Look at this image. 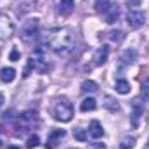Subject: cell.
Returning <instances> with one entry per match:
<instances>
[{
  "label": "cell",
  "instance_id": "16",
  "mask_svg": "<svg viewBox=\"0 0 149 149\" xmlns=\"http://www.w3.org/2000/svg\"><path fill=\"white\" fill-rule=\"evenodd\" d=\"M95 108H97V102H95L94 97H85V99L81 101V104H80V111H83V113L94 111Z\"/></svg>",
  "mask_w": 149,
  "mask_h": 149
},
{
  "label": "cell",
  "instance_id": "19",
  "mask_svg": "<svg viewBox=\"0 0 149 149\" xmlns=\"http://www.w3.org/2000/svg\"><path fill=\"white\" fill-rule=\"evenodd\" d=\"M104 14H106V23H114L120 14V9H118V5H111Z\"/></svg>",
  "mask_w": 149,
  "mask_h": 149
},
{
  "label": "cell",
  "instance_id": "13",
  "mask_svg": "<svg viewBox=\"0 0 149 149\" xmlns=\"http://www.w3.org/2000/svg\"><path fill=\"white\" fill-rule=\"evenodd\" d=\"M16 78V70L14 68H2L0 70V80L3 83H10Z\"/></svg>",
  "mask_w": 149,
  "mask_h": 149
},
{
  "label": "cell",
  "instance_id": "12",
  "mask_svg": "<svg viewBox=\"0 0 149 149\" xmlns=\"http://www.w3.org/2000/svg\"><path fill=\"white\" fill-rule=\"evenodd\" d=\"M135 59H137V52L134 50V49H127L123 54H121V57H120V61L123 63V64H134L135 63Z\"/></svg>",
  "mask_w": 149,
  "mask_h": 149
},
{
  "label": "cell",
  "instance_id": "29",
  "mask_svg": "<svg viewBox=\"0 0 149 149\" xmlns=\"http://www.w3.org/2000/svg\"><path fill=\"white\" fill-rule=\"evenodd\" d=\"M3 102H5V97H3V94H2V92H0V108H2V106H3Z\"/></svg>",
  "mask_w": 149,
  "mask_h": 149
},
{
  "label": "cell",
  "instance_id": "32",
  "mask_svg": "<svg viewBox=\"0 0 149 149\" xmlns=\"http://www.w3.org/2000/svg\"><path fill=\"white\" fill-rule=\"evenodd\" d=\"M148 144H149V141H148Z\"/></svg>",
  "mask_w": 149,
  "mask_h": 149
},
{
  "label": "cell",
  "instance_id": "24",
  "mask_svg": "<svg viewBox=\"0 0 149 149\" xmlns=\"http://www.w3.org/2000/svg\"><path fill=\"white\" fill-rule=\"evenodd\" d=\"M142 97L144 101H149V76L142 81Z\"/></svg>",
  "mask_w": 149,
  "mask_h": 149
},
{
  "label": "cell",
  "instance_id": "2",
  "mask_svg": "<svg viewBox=\"0 0 149 149\" xmlns=\"http://www.w3.org/2000/svg\"><path fill=\"white\" fill-rule=\"evenodd\" d=\"M52 113H54V118H56L57 121L68 123V121H71V118H73V106H71V102H70L66 97H57L56 102H54Z\"/></svg>",
  "mask_w": 149,
  "mask_h": 149
},
{
  "label": "cell",
  "instance_id": "28",
  "mask_svg": "<svg viewBox=\"0 0 149 149\" xmlns=\"http://www.w3.org/2000/svg\"><path fill=\"white\" fill-rule=\"evenodd\" d=\"M21 3L23 5H28V9H31V7H35L37 0H21Z\"/></svg>",
  "mask_w": 149,
  "mask_h": 149
},
{
  "label": "cell",
  "instance_id": "15",
  "mask_svg": "<svg viewBox=\"0 0 149 149\" xmlns=\"http://www.w3.org/2000/svg\"><path fill=\"white\" fill-rule=\"evenodd\" d=\"M114 90H116L118 94H121V95H127V94L130 92V83H128L127 80L120 78V80L114 81Z\"/></svg>",
  "mask_w": 149,
  "mask_h": 149
},
{
  "label": "cell",
  "instance_id": "20",
  "mask_svg": "<svg viewBox=\"0 0 149 149\" xmlns=\"http://www.w3.org/2000/svg\"><path fill=\"white\" fill-rule=\"evenodd\" d=\"M106 37L109 38L111 42H116V43H118V42H121V40L125 38V33H123L121 30H111V31H108Z\"/></svg>",
  "mask_w": 149,
  "mask_h": 149
},
{
  "label": "cell",
  "instance_id": "3",
  "mask_svg": "<svg viewBox=\"0 0 149 149\" xmlns=\"http://www.w3.org/2000/svg\"><path fill=\"white\" fill-rule=\"evenodd\" d=\"M38 33H40V30H38V19L33 17V19H28L24 23V26L19 31V37H21V40L24 43H33V42H37Z\"/></svg>",
  "mask_w": 149,
  "mask_h": 149
},
{
  "label": "cell",
  "instance_id": "27",
  "mask_svg": "<svg viewBox=\"0 0 149 149\" xmlns=\"http://www.w3.org/2000/svg\"><path fill=\"white\" fill-rule=\"evenodd\" d=\"M88 149H106V146L102 144V142H94V144H90Z\"/></svg>",
  "mask_w": 149,
  "mask_h": 149
},
{
  "label": "cell",
  "instance_id": "30",
  "mask_svg": "<svg viewBox=\"0 0 149 149\" xmlns=\"http://www.w3.org/2000/svg\"><path fill=\"white\" fill-rule=\"evenodd\" d=\"M5 149H19L17 146H9V148H5Z\"/></svg>",
  "mask_w": 149,
  "mask_h": 149
},
{
  "label": "cell",
  "instance_id": "17",
  "mask_svg": "<svg viewBox=\"0 0 149 149\" xmlns=\"http://www.w3.org/2000/svg\"><path fill=\"white\" fill-rule=\"evenodd\" d=\"M104 108L108 109V111L111 113H116L118 109H120V104H118V101L114 99V97H111V95H104Z\"/></svg>",
  "mask_w": 149,
  "mask_h": 149
},
{
  "label": "cell",
  "instance_id": "31",
  "mask_svg": "<svg viewBox=\"0 0 149 149\" xmlns=\"http://www.w3.org/2000/svg\"><path fill=\"white\" fill-rule=\"evenodd\" d=\"M0 146H2V141H0Z\"/></svg>",
  "mask_w": 149,
  "mask_h": 149
},
{
  "label": "cell",
  "instance_id": "23",
  "mask_svg": "<svg viewBox=\"0 0 149 149\" xmlns=\"http://www.w3.org/2000/svg\"><path fill=\"white\" fill-rule=\"evenodd\" d=\"M38 144H40V137H38L37 134H33V135H30L28 141H26V149H35Z\"/></svg>",
  "mask_w": 149,
  "mask_h": 149
},
{
  "label": "cell",
  "instance_id": "14",
  "mask_svg": "<svg viewBox=\"0 0 149 149\" xmlns=\"http://www.w3.org/2000/svg\"><path fill=\"white\" fill-rule=\"evenodd\" d=\"M74 9V0H61L59 2V12L63 16H70Z\"/></svg>",
  "mask_w": 149,
  "mask_h": 149
},
{
  "label": "cell",
  "instance_id": "21",
  "mask_svg": "<svg viewBox=\"0 0 149 149\" xmlns=\"http://www.w3.org/2000/svg\"><path fill=\"white\" fill-rule=\"evenodd\" d=\"M134 146H135V137H132V135L123 137L120 142V149H132Z\"/></svg>",
  "mask_w": 149,
  "mask_h": 149
},
{
  "label": "cell",
  "instance_id": "33",
  "mask_svg": "<svg viewBox=\"0 0 149 149\" xmlns=\"http://www.w3.org/2000/svg\"><path fill=\"white\" fill-rule=\"evenodd\" d=\"M71 149H74V148H71Z\"/></svg>",
  "mask_w": 149,
  "mask_h": 149
},
{
  "label": "cell",
  "instance_id": "10",
  "mask_svg": "<svg viewBox=\"0 0 149 149\" xmlns=\"http://www.w3.org/2000/svg\"><path fill=\"white\" fill-rule=\"evenodd\" d=\"M108 57H109V47H108V45H102V47H101L99 50H95V54H94V64H95V66H102V64H106Z\"/></svg>",
  "mask_w": 149,
  "mask_h": 149
},
{
  "label": "cell",
  "instance_id": "8",
  "mask_svg": "<svg viewBox=\"0 0 149 149\" xmlns=\"http://www.w3.org/2000/svg\"><path fill=\"white\" fill-rule=\"evenodd\" d=\"M66 137V130L63 128H52L49 137H47V144H45V149H56L57 144Z\"/></svg>",
  "mask_w": 149,
  "mask_h": 149
},
{
  "label": "cell",
  "instance_id": "11",
  "mask_svg": "<svg viewBox=\"0 0 149 149\" xmlns=\"http://www.w3.org/2000/svg\"><path fill=\"white\" fill-rule=\"evenodd\" d=\"M88 135H90V137H94V139H101V137L104 135V128H102V125H101L97 120H92V121H90Z\"/></svg>",
  "mask_w": 149,
  "mask_h": 149
},
{
  "label": "cell",
  "instance_id": "4",
  "mask_svg": "<svg viewBox=\"0 0 149 149\" xmlns=\"http://www.w3.org/2000/svg\"><path fill=\"white\" fill-rule=\"evenodd\" d=\"M30 63L33 64V68H35L37 71H40V73H43V71H47V70H49L47 54H45L43 45L35 47V50H33V54H31V57H30Z\"/></svg>",
  "mask_w": 149,
  "mask_h": 149
},
{
  "label": "cell",
  "instance_id": "9",
  "mask_svg": "<svg viewBox=\"0 0 149 149\" xmlns=\"http://www.w3.org/2000/svg\"><path fill=\"white\" fill-rule=\"evenodd\" d=\"M127 19H128V24H130L132 28H141V26L146 23V14H144L141 9H130Z\"/></svg>",
  "mask_w": 149,
  "mask_h": 149
},
{
  "label": "cell",
  "instance_id": "26",
  "mask_svg": "<svg viewBox=\"0 0 149 149\" xmlns=\"http://www.w3.org/2000/svg\"><path fill=\"white\" fill-rule=\"evenodd\" d=\"M19 57H21L19 50H17V49H12V52H10V61H19Z\"/></svg>",
  "mask_w": 149,
  "mask_h": 149
},
{
  "label": "cell",
  "instance_id": "22",
  "mask_svg": "<svg viewBox=\"0 0 149 149\" xmlns=\"http://www.w3.org/2000/svg\"><path fill=\"white\" fill-rule=\"evenodd\" d=\"M111 7V0H95V10L97 12H106Z\"/></svg>",
  "mask_w": 149,
  "mask_h": 149
},
{
  "label": "cell",
  "instance_id": "7",
  "mask_svg": "<svg viewBox=\"0 0 149 149\" xmlns=\"http://www.w3.org/2000/svg\"><path fill=\"white\" fill-rule=\"evenodd\" d=\"M132 113H130V123H132V127H139V121H141V118H142V114H144V102H142V99L141 97H135L134 101H132Z\"/></svg>",
  "mask_w": 149,
  "mask_h": 149
},
{
  "label": "cell",
  "instance_id": "1",
  "mask_svg": "<svg viewBox=\"0 0 149 149\" xmlns=\"http://www.w3.org/2000/svg\"><path fill=\"white\" fill-rule=\"evenodd\" d=\"M45 42L56 56L68 57L74 49V33L71 28H56L47 31Z\"/></svg>",
  "mask_w": 149,
  "mask_h": 149
},
{
  "label": "cell",
  "instance_id": "25",
  "mask_svg": "<svg viewBox=\"0 0 149 149\" xmlns=\"http://www.w3.org/2000/svg\"><path fill=\"white\" fill-rule=\"evenodd\" d=\"M74 139H76V141H81V142L87 141V132H85L83 128H76V130H74Z\"/></svg>",
  "mask_w": 149,
  "mask_h": 149
},
{
  "label": "cell",
  "instance_id": "6",
  "mask_svg": "<svg viewBox=\"0 0 149 149\" xmlns=\"http://www.w3.org/2000/svg\"><path fill=\"white\" fill-rule=\"evenodd\" d=\"M16 33V24L7 14H0V40H10Z\"/></svg>",
  "mask_w": 149,
  "mask_h": 149
},
{
  "label": "cell",
  "instance_id": "18",
  "mask_svg": "<svg viewBox=\"0 0 149 149\" xmlns=\"http://www.w3.org/2000/svg\"><path fill=\"white\" fill-rule=\"evenodd\" d=\"M97 90H99V85L95 81H92V80H85L81 83V92H85V94H94Z\"/></svg>",
  "mask_w": 149,
  "mask_h": 149
},
{
  "label": "cell",
  "instance_id": "5",
  "mask_svg": "<svg viewBox=\"0 0 149 149\" xmlns=\"http://www.w3.org/2000/svg\"><path fill=\"white\" fill-rule=\"evenodd\" d=\"M38 125V114L37 111H24L19 120H17V127L21 132H26V130H33Z\"/></svg>",
  "mask_w": 149,
  "mask_h": 149
}]
</instances>
